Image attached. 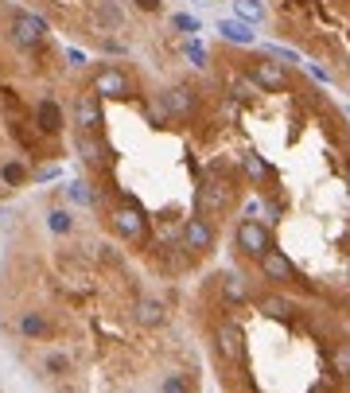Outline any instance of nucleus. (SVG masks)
I'll return each instance as SVG.
<instances>
[{"label": "nucleus", "instance_id": "f257e3e1", "mask_svg": "<svg viewBox=\"0 0 350 393\" xmlns=\"http://www.w3.org/2000/svg\"><path fill=\"white\" fill-rule=\"evenodd\" d=\"M233 250L242 253V257H249V261H261L268 250H273V234H268L265 222L245 218V222H238V230H233Z\"/></svg>", "mask_w": 350, "mask_h": 393}, {"label": "nucleus", "instance_id": "f03ea898", "mask_svg": "<svg viewBox=\"0 0 350 393\" xmlns=\"http://www.w3.org/2000/svg\"><path fill=\"white\" fill-rule=\"evenodd\" d=\"M12 43L20 51H35L47 43V20L35 16V12H16L12 16Z\"/></svg>", "mask_w": 350, "mask_h": 393}, {"label": "nucleus", "instance_id": "7ed1b4c3", "mask_svg": "<svg viewBox=\"0 0 350 393\" xmlns=\"http://www.w3.org/2000/svg\"><path fill=\"white\" fill-rule=\"evenodd\" d=\"M133 94V82H129V75L121 67H101L98 75H93V98H129Z\"/></svg>", "mask_w": 350, "mask_h": 393}, {"label": "nucleus", "instance_id": "20e7f679", "mask_svg": "<svg viewBox=\"0 0 350 393\" xmlns=\"http://www.w3.org/2000/svg\"><path fill=\"white\" fill-rule=\"evenodd\" d=\"M214 351L222 362H238L242 359V327L233 323V319H222V323L214 327Z\"/></svg>", "mask_w": 350, "mask_h": 393}, {"label": "nucleus", "instance_id": "39448f33", "mask_svg": "<svg viewBox=\"0 0 350 393\" xmlns=\"http://www.w3.org/2000/svg\"><path fill=\"white\" fill-rule=\"evenodd\" d=\"M249 78H253V86H261L265 94H280V90H288V70H284L280 63H273V59L253 63V67H249Z\"/></svg>", "mask_w": 350, "mask_h": 393}, {"label": "nucleus", "instance_id": "423d86ee", "mask_svg": "<svg viewBox=\"0 0 350 393\" xmlns=\"http://www.w3.org/2000/svg\"><path fill=\"white\" fill-rule=\"evenodd\" d=\"M183 250L187 253H210L214 250V226H210L207 218H187L183 222Z\"/></svg>", "mask_w": 350, "mask_h": 393}, {"label": "nucleus", "instance_id": "0eeeda50", "mask_svg": "<svg viewBox=\"0 0 350 393\" xmlns=\"http://www.w3.org/2000/svg\"><path fill=\"white\" fill-rule=\"evenodd\" d=\"M257 265H261V276L273 281V285H292V281H296V265H292L288 253H280V250H268Z\"/></svg>", "mask_w": 350, "mask_h": 393}, {"label": "nucleus", "instance_id": "6e6552de", "mask_svg": "<svg viewBox=\"0 0 350 393\" xmlns=\"http://www.w3.org/2000/svg\"><path fill=\"white\" fill-rule=\"evenodd\" d=\"M109 222H113V234L125 238V242H136V238H144V226H148V222H144V214H141L136 207H117Z\"/></svg>", "mask_w": 350, "mask_h": 393}, {"label": "nucleus", "instance_id": "1a4fd4ad", "mask_svg": "<svg viewBox=\"0 0 350 393\" xmlns=\"http://www.w3.org/2000/svg\"><path fill=\"white\" fill-rule=\"evenodd\" d=\"M63 125H67V113H63V105H58L55 98H39L35 101V129L47 136L63 133Z\"/></svg>", "mask_w": 350, "mask_h": 393}, {"label": "nucleus", "instance_id": "9d476101", "mask_svg": "<svg viewBox=\"0 0 350 393\" xmlns=\"http://www.w3.org/2000/svg\"><path fill=\"white\" fill-rule=\"evenodd\" d=\"M218 35H222L226 43H238V47H253V43H257V32H253V24H245V20H238V16L218 20Z\"/></svg>", "mask_w": 350, "mask_h": 393}, {"label": "nucleus", "instance_id": "9b49d317", "mask_svg": "<svg viewBox=\"0 0 350 393\" xmlns=\"http://www.w3.org/2000/svg\"><path fill=\"white\" fill-rule=\"evenodd\" d=\"M16 331L24 335V339H51V319L43 316V311H20Z\"/></svg>", "mask_w": 350, "mask_h": 393}, {"label": "nucleus", "instance_id": "f8f14e48", "mask_svg": "<svg viewBox=\"0 0 350 393\" xmlns=\"http://www.w3.org/2000/svg\"><path fill=\"white\" fill-rule=\"evenodd\" d=\"M74 117H78V129H82V133H98V129H101L98 98H78L74 101Z\"/></svg>", "mask_w": 350, "mask_h": 393}, {"label": "nucleus", "instance_id": "ddd939ff", "mask_svg": "<svg viewBox=\"0 0 350 393\" xmlns=\"http://www.w3.org/2000/svg\"><path fill=\"white\" fill-rule=\"evenodd\" d=\"M164 319H167L164 300H156V296H144V300H136V323H141V327H160Z\"/></svg>", "mask_w": 350, "mask_h": 393}, {"label": "nucleus", "instance_id": "4468645a", "mask_svg": "<svg viewBox=\"0 0 350 393\" xmlns=\"http://www.w3.org/2000/svg\"><path fill=\"white\" fill-rule=\"evenodd\" d=\"M233 16L245 20V24H261L268 16V4L265 0H233Z\"/></svg>", "mask_w": 350, "mask_h": 393}, {"label": "nucleus", "instance_id": "2eb2a0df", "mask_svg": "<svg viewBox=\"0 0 350 393\" xmlns=\"http://www.w3.org/2000/svg\"><path fill=\"white\" fill-rule=\"evenodd\" d=\"M191 105H195V98H191L187 86H171V90H164V109H167V113H187Z\"/></svg>", "mask_w": 350, "mask_h": 393}, {"label": "nucleus", "instance_id": "dca6fc26", "mask_svg": "<svg viewBox=\"0 0 350 393\" xmlns=\"http://www.w3.org/2000/svg\"><path fill=\"white\" fill-rule=\"evenodd\" d=\"M222 300L226 304H238V308L249 304V285H245L242 276H226V281H222Z\"/></svg>", "mask_w": 350, "mask_h": 393}, {"label": "nucleus", "instance_id": "f3484780", "mask_svg": "<svg viewBox=\"0 0 350 393\" xmlns=\"http://www.w3.org/2000/svg\"><path fill=\"white\" fill-rule=\"evenodd\" d=\"M199 199H202V207H207V210H226V202H230V187H226V183H207Z\"/></svg>", "mask_w": 350, "mask_h": 393}, {"label": "nucleus", "instance_id": "a211bd4d", "mask_svg": "<svg viewBox=\"0 0 350 393\" xmlns=\"http://www.w3.org/2000/svg\"><path fill=\"white\" fill-rule=\"evenodd\" d=\"M47 230H51V234H70V230H74V218H70V210L67 207L47 210Z\"/></svg>", "mask_w": 350, "mask_h": 393}, {"label": "nucleus", "instance_id": "6ab92c4d", "mask_svg": "<svg viewBox=\"0 0 350 393\" xmlns=\"http://www.w3.org/2000/svg\"><path fill=\"white\" fill-rule=\"evenodd\" d=\"M261 311H265V316H273V319H288L292 311H296V304L284 300V296H265V300H261Z\"/></svg>", "mask_w": 350, "mask_h": 393}, {"label": "nucleus", "instance_id": "aec40b11", "mask_svg": "<svg viewBox=\"0 0 350 393\" xmlns=\"http://www.w3.org/2000/svg\"><path fill=\"white\" fill-rule=\"evenodd\" d=\"M67 199L78 202V207H93V187L86 179H70L67 183Z\"/></svg>", "mask_w": 350, "mask_h": 393}, {"label": "nucleus", "instance_id": "412c9836", "mask_svg": "<svg viewBox=\"0 0 350 393\" xmlns=\"http://www.w3.org/2000/svg\"><path fill=\"white\" fill-rule=\"evenodd\" d=\"M0 179L8 187H20V183H27V167L20 160H8V164H0Z\"/></svg>", "mask_w": 350, "mask_h": 393}, {"label": "nucleus", "instance_id": "4be33fe9", "mask_svg": "<svg viewBox=\"0 0 350 393\" xmlns=\"http://www.w3.org/2000/svg\"><path fill=\"white\" fill-rule=\"evenodd\" d=\"M43 370H47L51 378H63V374H70V354H63V351H51L47 359H43Z\"/></svg>", "mask_w": 350, "mask_h": 393}, {"label": "nucleus", "instance_id": "5701e85b", "mask_svg": "<svg viewBox=\"0 0 350 393\" xmlns=\"http://www.w3.org/2000/svg\"><path fill=\"white\" fill-rule=\"evenodd\" d=\"M331 370L339 378H350V343H339L335 347V354H331Z\"/></svg>", "mask_w": 350, "mask_h": 393}, {"label": "nucleus", "instance_id": "b1692460", "mask_svg": "<svg viewBox=\"0 0 350 393\" xmlns=\"http://www.w3.org/2000/svg\"><path fill=\"white\" fill-rule=\"evenodd\" d=\"M160 393H195V389H191V378L187 374H167L160 382Z\"/></svg>", "mask_w": 350, "mask_h": 393}, {"label": "nucleus", "instance_id": "393cba45", "mask_svg": "<svg viewBox=\"0 0 350 393\" xmlns=\"http://www.w3.org/2000/svg\"><path fill=\"white\" fill-rule=\"evenodd\" d=\"M74 144H78V152H82L86 160H101V156H98V152H101V144L93 141V133H82V129H78Z\"/></svg>", "mask_w": 350, "mask_h": 393}, {"label": "nucleus", "instance_id": "a878e982", "mask_svg": "<svg viewBox=\"0 0 350 393\" xmlns=\"http://www.w3.org/2000/svg\"><path fill=\"white\" fill-rule=\"evenodd\" d=\"M242 164H245V172H249V179H257V183L268 176V167L261 164V156H257V152H245V156H242Z\"/></svg>", "mask_w": 350, "mask_h": 393}, {"label": "nucleus", "instance_id": "bb28decb", "mask_svg": "<svg viewBox=\"0 0 350 393\" xmlns=\"http://www.w3.org/2000/svg\"><path fill=\"white\" fill-rule=\"evenodd\" d=\"M187 59H191V67H207V59H210V51L207 47H202V43L199 39H187Z\"/></svg>", "mask_w": 350, "mask_h": 393}, {"label": "nucleus", "instance_id": "cd10ccee", "mask_svg": "<svg viewBox=\"0 0 350 393\" xmlns=\"http://www.w3.org/2000/svg\"><path fill=\"white\" fill-rule=\"evenodd\" d=\"M171 27H175V32H183V35H195V32H199V20L187 16V12H175V16H171Z\"/></svg>", "mask_w": 350, "mask_h": 393}, {"label": "nucleus", "instance_id": "c85d7f7f", "mask_svg": "<svg viewBox=\"0 0 350 393\" xmlns=\"http://www.w3.org/2000/svg\"><path fill=\"white\" fill-rule=\"evenodd\" d=\"M265 55H268V59H280V67H284V63H300L292 51H284V47H265Z\"/></svg>", "mask_w": 350, "mask_h": 393}, {"label": "nucleus", "instance_id": "c756f323", "mask_svg": "<svg viewBox=\"0 0 350 393\" xmlns=\"http://www.w3.org/2000/svg\"><path fill=\"white\" fill-rule=\"evenodd\" d=\"M67 63H70V67H86V51H78V47H67Z\"/></svg>", "mask_w": 350, "mask_h": 393}, {"label": "nucleus", "instance_id": "7c9ffc66", "mask_svg": "<svg viewBox=\"0 0 350 393\" xmlns=\"http://www.w3.org/2000/svg\"><path fill=\"white\" fill-rule=\"evenodd\" d=\"M133 4L141 12H160V8H164V0H133Z\"/></svg>", "mask_w": 350, "mask_h": 393}, {"label": "nucleus", "instance_id": "2f4dec72", "mask_svg": "<svg viewBox=\"0 0 350 393\" xmlns=\"http://www.w3.org/2000/svg\"><path fill=\"white\" fill-rule=\"evenodd\" d=\"M308 70L319 78V82H331V70H323V67H319V63H308Z\"/></svg>", "mask_w": 350, "mask_h": 393}, {"label": "nucleus", "instance_id": "473e14b6", "mask_svg": "<svg viewBox=\"0 0 350 393\" xmlns=\"http://www.w3.org/2000/svg\"><path fill=\"white\" fill-rule=\"evenodd\" d=\"M55 176H58V167L51 164V167H43V172H39V176H35V179H55Z\"/></svg>", "mask_w": 350, "mask_h": 393}, {"label": "nucleus", "instance_id": "72a5a7b5", "mask_svg": "<svg viewBox=\"0 0 350 393\" xmlns=\"http://www.w3.org/2000/svg\"><path fill=\"white\" fill-rule=\"evenodd\" d=\"M346 183H350V160H346Z\"/></svg>", "mask_w": 350, "mask_h": 393}, {"label": "nucleus", "instance_id": "f704fd0d", "mask_svg": "<svg viewBox=\"0 0 350 393\" xmlns=\"http://www.w3.org/2000/svg\"><path fill=\"white\" fill-rule=\"evenodd\" d=\"M63 393H78V389H63Z\"/></svg>", "mask_w": 350, "mask_h": 393}, {"label": "nucleus", "instance_id": "c9c22d12", "mask_svg": "<svg viewBox=\"0 0 350 393\" xmlns=\"http://www.w3.org/2000/svg\"><path fill=\"white\" fill-rule=\"evenodd\" d=\"M90 4H101V0H90Z\"/></svg>", "mask_w": 350, "mask_h": 393}]
</instances>
